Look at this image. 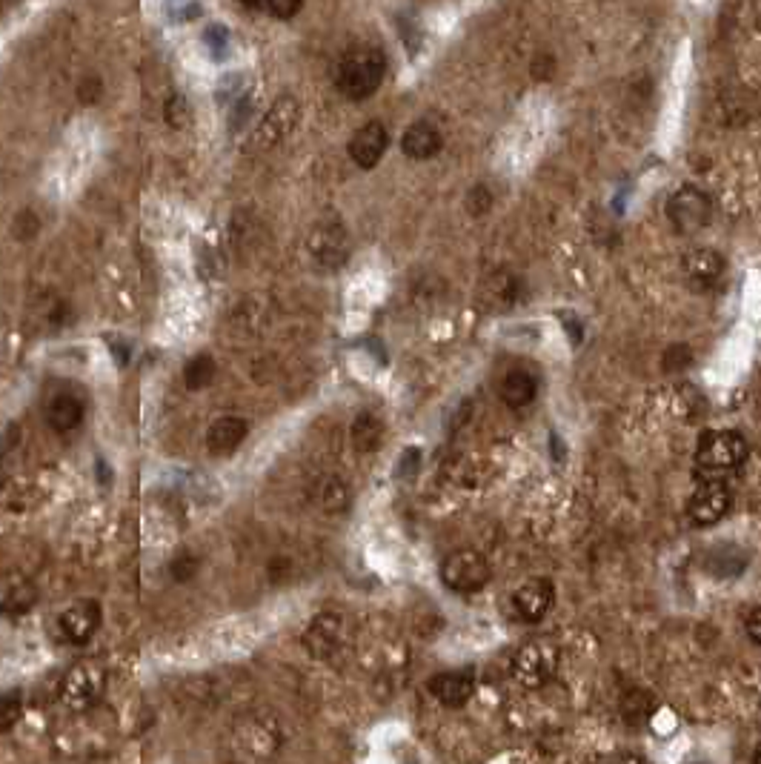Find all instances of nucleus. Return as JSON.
Wrapping results in <instances>:
<instances>
[{
    "instance_id": "nucleus-31",
    "label": "nucleus",
    "mask_w": 761,
    "mask_h": 764,
    "mask_svg": "<svg viewBox=\"0 0 761 764\" xmlns=\"http://www.w3.org/2000/svg\"><path fill=\"white\" fill-rule=\"evenodd\" d=\"M418 467H421V450L418 447H407L404 453L398 455V461H395V478L407 481V478L418 473Z\"/></svg>"
},
{
    "instance_id": "nucleus-20",
    "label": "nucleus",
    "mask_w": 761,
    "mask_h": 764,
    "mask_svg": "<svg viewBox=\"0 0 761 764\" xmlns=\"http://www.w3.org/2000/svg\"><path fill=\"white\" fill-rule=\"evenodd\" d=\"M86 415L83 401L75 393H58L46 407V421L55 433H72L78 430Z\"/></svg>"
},
{
    "instance_id": "nucleus-10",
    "label": "nucleus",
    "mask_w": 761,
    "mask_h": 764,
    "mask_svg": "<svg viewBox=\"0 0 761 764\" xmlns=\"http://www.w3.org/2000/svg\"><path fill=\"white\" fill-rule=\"evenodd\" d=\"M295 124H298V101H295L292 95L278 98V101L272 104V109L264 115V121L258 126L255 138H252V152L272 149L281 138H287Z\"/></svg>"
},
{
    "instance_id": "nucleus-9",
    "label": "nucleus",
    "mask_w": 761,
    "mask_h": 764,
    "mask_svg": "<svg viewBox=\"0 0 761 764\" xmlns=\"http://www.w3.org/2000/svg\"><path fill=\"white\" fill-rule=\"evenodd\" d=\"M724 258H721L716 249L699 247L690 249L681 261V272H684V281L690 284V290L696 292H713L721 284L724 278Z\"/></svg>"
},
{
    "instance_id": "nucleus-27",
    "label": "nucleus",
    "mask_w": 761,
    "mask_h": 764,
    "mask_svg": "<svg viewBox=\"0 0 761 764\" xmlns=\"http://www.w3.org/2000/svg\"><path fill=\"white\" fill-rule=\"evenodd\" d=\"M650 713H653V696H650V693L636 690V693H630V696L624 699V722H647Z\"/></svg>"
},
{
    "instance_id": "nucleus-3",
    "label": "nucleus",
    "mask_w": 761,
    "mask_h": 764,
    "mask_svg": "<svg viewBox=\"0 0 761 764\" xmlns=\"http://www.w3.org/2000/svg\"><path fill=\"white\" fill-rule=\"evenodd\" d=\"M438 576H441L447 590L461 593V596H470V593H478V590L487 587L493 570H490V561L481 556L478 550L461 547V550H453L450 556L441 561Z\"/></svg>"
},
{
    "instance_id": "nucleus-19",
    "label": "nucleus",
    "mask_w": 761,
    "mask_h": 764,
    "mask_svg": "<svg viewBox=\"0 0 761 764\" xmlns=\"http://www.w3.org/2000/svg\"><path fill=\"white\" fill-rule=\"evenodd\" d=\"M747 550H741L739 544H716L707 550L704 567L713 579H739L747 570Z\"/></svg>"
},
{
    "instance_id": "nucleus-28",
    "label": "nucleus",
    "mask_w": 761,
    "mask_h": 764,
    "mask_svg": "<svg viewBox=\"0 0 761 764\" xmlns=\"http://www.w3.org/2000/svg\"><path fill=\"white\" fill-rule=\"evenodd\" d=\"M198 567H201L198 556L184 550V553H178V556L169 561V576L178 581V584H186V581H192L198 576Z\"/></svg>"
},
{
    "instance_id": "nucleus-14",
    "label": "nucleus",
    "mask_w": 761,
    "mask_h": 764,
    "mask_svg": "<svg viewBox=\"0 0 761 764\" xmlns=\"http://www.w3.org/2000/svg\"><path fill=\"white\" fill-rule=\"evenodd\" d=\"M556 601V587L550 579H530L527 584H521L513 593V610L518 613V619L535 624L541 621L550 607Z\"/></svg>"
},
{
    "instance_id": "nucleus-24",
    "label": "nucleus",
    "mask_w": 761,
    "mask_h": 764,
    "mask_svg": "<svg viewBox=\"0 0 761 764\" xmlns=\"http://www.w3.org/2000/svg\"><path fill=\"white\" fill-rule=\"evenodd\" d=\"M350 438L355 450H361V453H372V450H378V447H381V441H384V421H381L375 413H361L355 421H352Z\"/></svg>"
},
{
    "instance_id": "nucleus-34",
    "label": "nucleus",
    "mask_w": 761,
    "mask_h": 764,
    "mask_svg": "<svg viewBox=\"0 0 761 764\" xmlns=\"http://www.w3.org/2000/svg\"><path fill=\"white\" fill-rule=\"evenodd\" d=\"M301 6H304V0H269L267 12L275 15V18H281V21H289V18L298 15Z\"/></svg>"
},
{
    "instance_id": "nucleus-13",
    "label": "nucleus",
    "mask_w": 761,
    "mask_h": 764,
    "mask_svg": "<svg viewBox=\"0 0 761 764\" xmlns=\"http://www.w3.org/2000/svg\"><path fill=\"white\" fill-rule=\"evenodd\" d=\"M41 599L38 584L21 570L0 573V613L3 616H23Z\"/></svg>"
},
{
    "instance_id": "nucleus-30",
    "label": "nucleus",
    "mask_w": 761,
    "mask_h": 764,
    "mask_svg": "<svg viewBox=\"0 0 761 764\" xmlns=\"http://www.w3.org/2000/svg\"><path fill=\"white\" fill-rule=\"evenodd\" d=\"M690 364H693V350H690L687 344H673V347H667L664 358H661V367L667 372L687 370Z\"/></svg>"
},
{
    "instance_id": "nucleus-2",
    "label": "nucleus",
    "mask_w": 761,
    "mask_h": 764,
    "mask_svg": "<svg viewBox=\"0 0 761 764\" xmlns=\"http://www.w3.org/2000/svg\"><path fill=\"white\" fill-rule=\"evenodd\" d=\"M384 75H387L384 52L378 46H358V49L347 52V58L341 61L335 83L352 101H367L384 83Z\"/></svg>"
},
{
    "instance_id": "nucleus-40",
    "label": "nucleus",
    "mask_w": 761,
    "mask_h": 764,
    "mask_svg": "<svg viewBox=\"0 0 761 764\" xmlns=\"http://www.w3.org/2000/svg\"><path fill=\"white\" fill-rule=\"evenodd\" d=\"M601 764H647L641 756L636 753H616V756H610V759H604Z\"/></svg>"
},
{
    "instance_id": "nucleus-18",
    "label": "nucleus",
    "mask_w": 761,
    "mask_h": 764,
    "mask_svg": "<svg viewBox=\"0 0 761 764\" xmlns=\"http://www.w3.org/2000/svg\"><path fill=\"white\" fill-rule=\"evenodd\" d=\"M441 146H444V138L430 121H415L401 135V149L412 161H430L441 152Z\"/></svg>"
},
{
    "instance_id": "nucleus-29",
    "label": "nucleus",
    "mask_w": 761,
    "mask_h": 764,
    "mask_svg": "<svg viewBox=\"0 0 761 764\" xmlns=\"http://www.w3.org/2000/svg\"><path fill=\"white\" fill-rule=\"evenodd\" d=\"M23 704L15 693H0V733H9L15 724L21 722Z\"/></svg>"
},
{
    "instance_id": "nucleus-41",
    "label": "nucleus",
    "mask_w": 761,
    "mask_h": 764,
    "mask_svg": "<svg viewBox=\"0 0 761 764\" xmlns=\"http://www.w3.org/2000/svg\"><path fill=\"white\" fill-rule=\"evenodd\" d=\"M244 6H249V9H267V3L269 0H241Z\"/></svg>"
},
{
    "instance_id": "nucleus-21",
    "label": "nucleus",
    "mask_w": 761,
    "mask_h": 764,
    "mask_svg": "<svg viewBox=\"0 0 761 764\" xmlns=\"http://www.w3.org/2000/svg\"><path fill=\"white\" fill-rule=\"evenodd\" d=\"M281 744V730L269 716H249L244 722V747L252 750V756H269Z\"/></svg>"
},
{
    "instance_id": "nucleus-37",
    "label": "nucleus",
    "mask_w": 761,
    "mask_h": 764,
    "mask_svg": "<svg viewBox=\"0 0 761 764\" xmlns=\"http://www.w3.org/2000/svg\"><path fill=\"white\" fill-rule=\"evenodd\" d=\"M744 627H747V636H750V641H753V644H761V607H753V610L747 613Z\"/></svg>"
},
{
    "instance_id": "nucleus-22",
    "label": "nucleus",
    "mask_w": 761,
    "mask_h": 764,
    "mask_svg": "<svg viewBox=\"0 0 761 764\" xmlns=\"http://www.w3.org/2000/svg\"><path fill=\"white\" fill-rule=\"evenodd\" d=\"M538 395V378H535L530 370H510L504 378H501V398L507 407L513 410H524L530 407Z\"/></svg>"
},
{
    "instance_id": "nucleus-32",
    "label": "nucleus",
    "mask_w": 761,
    "mask_h": 764,
    "mask_svg": "<svg viewBox=\"0 0 761 764\" xmlns=\"http://www.w3.org/2000/svg\"><path fill=\"white\" fill-rule=\"evenodd\" d=\"M467 209H470V215H487L490 209H493V192L487 189V186H475L473 192L467 195Z\"/></svg>"
},
{
    "instance_id": "nucleus-4",
    "label": "nucleus",
    "mask_w": 761,
    "mask_h": 764,
    "mask_svg": "<svg viewBox=\"0 0 761 764\" xmlns=\"http://www.w3.org/2000/svg\"><path fill=\"white\" fill-rule=\"evenodd\" d=\"M558 667V647L550 641H530L513 659V679L527 690H541Z\"/></svg>"
},
{
    "instance_id": "nucleus-5",
    "label": "nucleus",
    "mask_w": 761,
    "mask_h": 764,
    "mask_svg": "<svg viewBox=\"0 0 761 764\" xmlns=\"http://www.w3.org/2000/svg\"><path fill=\"white\" fill-rule=\"evenodd\" d=\"M667 218L681 235H693V232H701L710 224L713 201L699 186H681L679 192L667 201Z\"/></svg>"
},
{
    "instance_id": "nucleus-23",
    "label": "nucleus",
    "mask_w": 761,
    "mask_h": 764,
    "mask_svg": "<svg viewBox=\"0 0 761 764\" xmlns=\"http://www.w3.org/2000/svg\"><path fill=\"white\" fill-rule=\"evenodd\" d=\"M518 295H521V278L515 272H495L484 281L481 301L490 304L493 310H510L515 307Z\"/></svg>"
},
{
    "instance_id": "nucleus-38",
    "label": "nucleus",
    "mask_w": 761,
    "mask_h": 764,
    "mask_svg": "<svg viewBox=\"0 0 761 764\" xmlns=\"http://www.w3.org/2000/svg\"><path fill=\"white\" fill-rule=\"evenodd\" d=\"M561 318H564V327H567V332H570V341H573V347H578L581 344V324H576V318L570 315V312H561Z\"/></svg>"
},
{
    "instance_id": "nucleus-6",
    "label": "nucleus",
    "mask_w": 761,
    "mask_h": 764,
    "mask_svg": "<svg viewBox=\"0 0 761 764\" xmlns=\"http://www.w3.org/2000/svg\"><path fill=\"white\" fill-rule=\"evenodd\" d=\"M103 690H106V670L95 661H81L63 676L61 702L69 710H86L101 699Z\"/></svg>"
},
{
    "instance_id": "nucleus-17",
    "label": "nucleus",
    "mask_w": 761,
    "mask_h": 764,
    "mask_svg": "<svg viewBox=\"0 0 761 764\" xmlns=\"http://www.w3.org/2000/svg\"><path fill=\"white\" fill-rule=\"evenodd\" d=\"M249 435V424L238 415H224L206 430V450L212 455H232Z\"/></svg>"
},
{
    "instance_id": "nucleus-42",
    "label": "nucleus",
    "mask_w": 761,
    "mask_h": 764,
    "mask_svg": "<svg viewBox=\"0 0 761 764\" xmlns=\"http://www.w3.org/2000/svg\"><path fill=\"white\" fill-rule=\"evenodd\" d=\"M561 444H564V441L553 435V455H556V458H564V447H561Z\"/></svg>"
},
{
    "instance_id": "nucleus-25",
    "label": "nucleus",
    "mask_w": 761,
    "mask_h": 764,
    "mask_svg": "<svg viewBox=\"0 0 761 764\" xmlns=\"http://www.w3.org/2000/svg\"><path fill=\"white\" fill-rule=\"evenodd\" d=\"M212 378H215V361H212V355H206V352L195 355L184 367V384L186 390H192V393L206 390V387L212 384Z\"/></svg>"
},
{
    "instance_id": "nucleus-39",
    "label": "nucleus",
    "mask_w": 761,
    "mask_h": 764,
    "mask_svg": "<svg viewBox=\"0 0 761 764\" xmlns=\"http://www.w3.org/2000/svg\"><path fill=\"white\" fill-rule=\"evenodd\" d=\"M550 72H553V58H535L533 61L535 78H550Z\"/></svg>"
},
{
    "instance_id": "nucleus-7",
    "label": "nucleus",
    "mask_w": 761,
    "mask_h": 764,
    "mask_svg": "<svg viewBox=\"0 0 761 764\" xmlns=\"http://www.w3.org/2000/svg\"><path fill=\"white\" fill-rule=\"evenodd\" d=\"M730 504H733V493L727 490L724 481H704L687 501V516L696 527H713L730 513Z\"/></svg>"
},
{
    "instance_id": "nucleus-16",
    "label": "nucleus",
    "mask_w": 761,
    "mask_h": 764,
    "mask_svg": "<svg viewBox=\"0 0 761 764\" xmlns=\"http://www.w3.org/2000/svg\"><path fill=\"white\" fill-rule=\"evenodd\" d=\"M430 693L438 704L458 710L473 699L475 673L473 670H441L430 679Z\"/></svg>"
},
{
    "instance_id": "nucleus-33",
    "label": "nucleus",
    "mask_w": 761,
    "mask_h": 764,
    "mask_svg": "<svg viewBox=\"0 0 761 764\" xmlns=\"http://www.w3.org/2000/svg\"><path fill=\"white\" fill-rule=\"evenodd\" d=\"M204 41L209 43V52H212V58H224L227 55V43L229 35L224 26H212V29H206Z\"/></svg>"
},
{
    "instance_id": "nucleus-12",
    "label": "nucleus",
    "mask_w": 761,
    "mask_h": 764,
    "mask_svg": "<svg viewBox=\"0 0 761 764\" xmlns=\"http://www.w3.org/2000/svg\"><path fill=\"white\" fill-rule=\"evenodd\" d=\"M344 636H347V621H344V616H338V613H321V616H315L312 624L307 627L304 644H307V650L312 656L330 659V656H335V653L341 650Z\"/></svg>"
},
{
    "instance_id": "nucleus-8",
    "label": "nucleus",
    "mask_w": 761,
    "mask_h": 764,
    "mask_svg": "<svg viewBox=\"0 0 761 764\" xmlns=\"http://www.w3.org/2000/svg\"><path fill=\"white\" fill-rule=\"evenodd\" d=\"M307 249L312 255V261L321 269H335L341 267L347 261V252H350V238L341 224H318V227L309 232Z\"/></svg>"
},
{
    "instance_id": "nucleus-26",
    "label": "nucleus",
    "mask_w": 761,
    "mask_h": 764,
    "mask_svg": "<svg viewBox=\"0 0 761 764\" xmlns=\"http://www.w3.org/2000/svg\"><path fill=\"white\" fill-rule=\"evenodd\" d=\"M318 501H321V507L327 510V513H341V510H347V504H350V490H347V484L341 481V478H324L321 481V487H318Z\"/></svg>"
},
{
    "instance_id": "nucleus-35",
    "label": "nucleus",
    "mask_w": 761,
    "mask_h": 764,
    "mask_svg": "<svg viewBox=\"0 0 761 764\" xmlns=\"http://www.w3.org/2000/svg\"><path fill=\"white\" fill-rule=\"evenodd\" d=\"M103 92V83L98 75H92V78H86V81L78 86V98H81L83 104H95L98 98H101Z\"/></svg>"
},
{
    "instance_id": "nucleus-15",
    "label": "nucleus",
    "mask_w": 761,
    "mask_h": 764,
    "mask_svg": "<svg viewBox=\"0 0 761 764\" xmlns=\"http://www.w3.org/2000/svg\"><path fill=\"white\" fill-rule=\"evenodd\" d=\"M387 146H390L387 126L381 124V121H370V124H364L352 135L347 152H350L352 164L361 166V169H372V166L381 164Z\"/></svg>"
},
{
    "instance_id": "nucleus-1",
    "label": "nucleus",
    "mask_w": 761,
    "mask_h": 764,
    "mask_svg": "<svg viewBox=\"0 0 761 764\" xmlns=\"http://www.w3.org/2000/svg\"><path fill=\"white\" fill-rule=\"evenodd\" d=\"M750 455L747 438L736 430H713L701 435L696 447V475L704 481H721L724 475H733L744 467Z\"/></svg>"
},
{
    "instance_id": "nucleus-11",
    "label": "nucleus",
    "mask_w": 761,
    "mask_h": 764,
    "mask_svg": "<svg viewBox=\"0 0 761 764\" xmlns=\"http://www.w3.org/2000/svg\"><path fill=\"white\" fill-rule=\"evenodd\" d=\"M103 621L101 604L95 599H78L72 601L58 619V627H61L63 639L72 641V644H86L98 633Z\"/></svg>"
},
{
    "instance_id": "nucleus-36",
    "label": "nucleus",
    "mask_w": 761,
    "mask_h": 764,
    "mask_svg": "<svg viewBox=\"0 0 761 764\" xmlns=\"http://www.w3.org/2000/svg\"><path fill=\"white\" fill-rule=\"evenodd\" d=\"M166 121L172 126L186 124V104L184 98H172V104H166Z\"/></svg>"
}]
</instances>
